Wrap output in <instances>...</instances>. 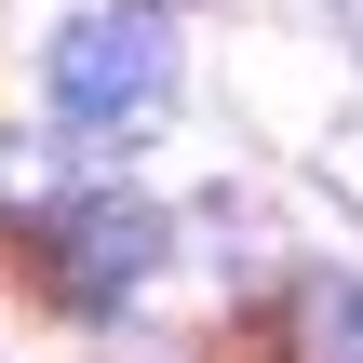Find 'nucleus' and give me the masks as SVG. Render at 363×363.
Wrapping results in <instances>:
<instances>
[{"label": "nucleus", "mask_w": 363, "mask_h": 363, "mask_svg": "<svg viewBox=\"0 0 363 363\" xmlns=\"http://www.w3.org/2000/svg\"><path fill=\"white\" fill-rule=\"evenodd\" d=\"M40 94H54L81 135H135V121L175 94V40H162V13H135V0L67 13L54 54H40Z\"/></svg>", "instance_id": "obj_1"}, {"label": "nucleus", "mask_w": 363, "mask_h": 363, "mask_svg": "<svg viewBox=\"0 0 363 363\" xmlns=\"http://www.w3.org/2000/svg\"><path fill=\"white\" fill-rule=\"evenodd\" d=\"M148 269H162V216H148L135 189H81V202L54 216V296H67V310H121Z\"/></svg>", "instance_id": "obj_2"}, {"label": "nucleus", "mask_w": 363, "mask_h": 363, "mask_svg": "<svg viewBox=\"0 0 363 363\" xmlns=\"http://www.w3.org/2000/svg\"><path fill=\"white\" fill-rule=\"evenodd\" d=\"M27 202H40V148H27V135H0V216H27Z\"/></svg>", "instance_id": "obj_3"}, {"label": "nucleus", "mask_w": 363, "mask_h": 363, "mask_svg": "<svg viewBox=\"0 0 363 363\" xmlns=\"http://www.w3.org/2000/svg\"><path fill=\"white\" fill-rule=\"evenodd\" d=\"M337 13H350V40H363V0H337Z\"/></svg>", "instance_id": "obj_4"}, {"label": "nucleus", "mask_w": 363, "mask_h": 363, "mask_svg": "<svg viewBox=\"0 0 363 363\" xmlns=\"http://www.w3.org/2000/svg\"><path fill=\"white\" fill-rule=\"evenodd\" d=\"M135 13H162V0H135Z\"/></svg>", "instance_id": "obj_5"}]
</instances>
